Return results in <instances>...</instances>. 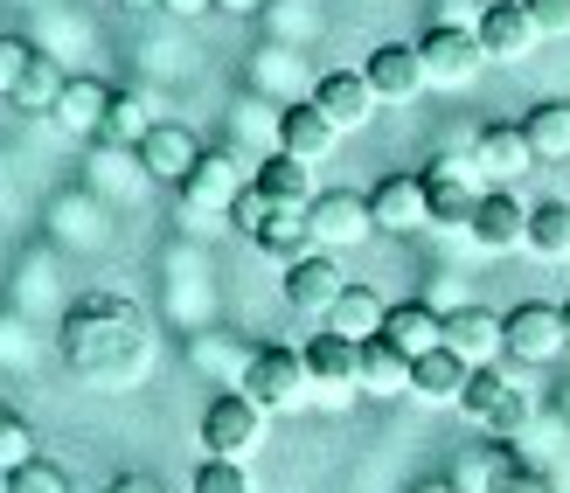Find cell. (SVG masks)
<instances>
[{"label": "cell", "instance_id": "44dd1931", "mask_svg": "<svg viewBox=\"0 0 570 493\" xmlns=\"http://www.w3.org/2000/svg\"><path fill=\"white\" fill-rule=\"evenodd\" d=\"M105 111H111V83H98V77H70L49 119L63 126L70 139H105Z\"/></svg>", "mask_w": 570, "mask_h": 493}, {"label": "cell", "instance_id": "d4e9b609", "mask_svg": "<svg viewBox=\"0 0 570 493\" xmlns=\"http://www.w3.org/2000/svg\"><path fill=\"white\" fill-rule=\"evenodd\" d=\"M383 321H390V306L368 293V285H348V293L327 306V334H341V341H376Z\"/></svg>", "mask_w": 570, "mask_h": 493}, {"label": "cell", "instance_id": "7402d4cb", "mask_svg": "<svg viewBox=\"0 0 570 493\" xmlns=\"http://www.w3.org/2000/svg\"><path fill=\"white\" fill-rule=\"evenodd\" d=\"M466 375H473V368L452 355V347H432V355L411 362V396H417V403H439V411H460Z\"/></svg>", "mask_w": 570, "mask_h": 493}, {"label": "cell", "instance_id": "ab89813d", "mask_svg": "<svg viewBox=\"0 0 570 493\" xmlns=\"http://www.w3.org/2000/svg\"><path fill=\"white\" fill-rule=\"evenodd\" d=\"M272 0H216V14H265Z\"/></svg>", "mask_w": 570, "mask_h": 493}, {"label": "cell", "instance_id": "b9f144b4", "mask_svg": "<svg viewBox=\"0 0 570 493\" xmlns=\"http://www.w3.org/2000/svg\"><path fill=\"white\" fill-rule=\"evenodd\" d=\"M105 493H160V486H154V480H111Z\"/></svg>", "mask_w": 570, "mask_h": 493}, {"label": "cell", "instance_id": "7c38bea8", "mask_svg": "<svg viewBox=\"0 0 570 493\" xmlns=\"http://www.w3.org/2000/svg\"><path fill=\"white\" fill-rule=\"evenodd\" d=\"M306 375H313V390H321L327 403H348L362 390V341H341V334H313L306 341Z\"/></svg>", "mask_w": 570, "mask_h": 493}, {"label": "cell", "instance_id": "83f0119b", "mask_svg": "<svg viewBox=\"0 0 570 493\" xmlns=\"http://www.w3.org/2000/svg\"><path fill=\"white\" fill-rule=\"evenodd\" d=\"M63 83H70V77H63V63L36 49V56H28V70H21V83H14V98H8V105H14V111H56V98H63Z\"/></svg>", "mask_w": 570, "mask_h": 493}, {"label": "cell", "instance_id": "d6a6232c", "mask_svg": "<svg viewBox=\"0 0 570 493\" xmlns=\"http://www.w3.org/2000/svg\"><path fill=\"white\" fill-rule=\"evenodd\" d=\"M28 459H42L36 452V431H28L21 417H8V424H0V480H14Z\"/></svg>", "mask_w": 570, "mask_h": 493}, {"label": "cell", "instance_id": "9a60e30c", "mask_svg": "<svg viewBox=\"0 0 570 493\" xmlns=\"http://www.w3.org/2000/svg\"><path fill=\"white\" fill-rule=\"evenodd\" d=\"M445 347H452L466 368H494V362L508 355L501 313H488V306H452V313H445Z\"/></svg>", "mask_w": 570, "mask_h": 493}, {"label": "cell", "instance_id": "ac0fdd59", "mask_svg": "<svg viewBox=\"0 0 570 493\" xmlns=\"http://www.w3.org/2000/svg\"><path fill=\"white\" fill-rule=\"evenodd\" d=\"M272 132H278V154H293V160H306V167H321V160L334 154V139H341L334 119H327L313 98H306V105H285Z\"/></svg>", "mask_w": 570, "mask_h": 493}, {"label": "cell", "instance_id": "ee69618b", "mask_svg": "<svg viewBox=\"0 0 570 493\" xmlns=\"http://www.w3.org/2000/svg\"><path fill=\"white\" fill-rule=\"evenodd\" d=\"M563 334H570V306H563Z\"/></svg>", "mask_w": 570, "mask_h": 493}, {"label": "cell", "instance_id": "d6986e66", "mask_svg": "<svg viewBox=\"0 0 570 493\" xmlns=\"http://www.w3.org/2000/svg\"><path fill=\"white\" fill-rule=\"evenodd\" d=\"M132 154H139V174H147V181H175V188L188 181V167L203 160V147H195L188 126H154Z\"/></svg>", "mask_w": 570, "mask_h": 493}, {"label": "cell", "instance_id": "9c48e42d", "mask_svg": "<svg viewBox=\"0 0 570 493\" xmlns=\"http://www.w3.org/2000/svg\"><path fill=\"white\" fill-rule=\"evenodd\" d=\"M306 223H313V250H355V244H368V229H376V216H368V195H355V188L313 195Z\"/></svg>", "mask_w": 570, "mask_h": 493}, {"label": "cell", "instance_id": "5b68a950", "mask_svg": "<svg viewBox=\"0 0 570 493\" xmlns=\"http://www.w3.org/2000/svg\"><path fill=\"white\" fill-rule=\"evenodd\" d=\"M501 341H508V362L522 368H550L570 334H563V306H543V299H522L515 313H501Z\"/></svg>", "mask_w": 570, "mask_h": 493}, {"label": "cell", "instance_id": "ffe728a7", "mask_svg": "<svg viewBox=\"0 0 570 493\" xmlns=\"http://www.w3.org/2000/svg\"><path fill=\"white\" fill-rule=\"evenodd\" d=\"M473 160H480V174H488L494 188H515L522 174L535 167V154H529L522 126H480V139H473Z\"/></svg>", "mask_w": 570, "mask_h": 493}, {"label": "cell", "instance_id": "8d00e7d4", "mask_svg": "<svg viewBox=\"0 0 570 493\" xmlns=\"http://www.w3.org/2000/svg\"><path fill=\"white\" fill-rule=\"evenodd\" d=\"M535 36H570V0H522Z\"/></svg>", "mask_w": 570, "mask_h": 493}, {"label": "cell", "instance_id": "60d3db41", "mask_svg": "<svg viewBox=\"0 0 570 493\" xmlns=\"http://www.w3.org/2000/svg\"><path fill=\"white\" fill-rule=\"evenodd\" d=\"M111 8H119V14H160L167 0H111Z\"/></svg>", "mask_w": 570, "mask_h": 493}, {"label": "cell", "instance_id": "2e32d148", "mask_svg": "<svg viewBox=\"0 0 570 493\" xmlns=\"http://www.w3.org/2000/svg\"><path fill=\"white\" fill-rule=\"evenodd\" d=\"M368 91H376L383 105H411L424 91V63H417V42H383V49H368Z\"/></svg>", "mask_w": 570, "mask_h": 493}, {"label": "cell", "instance_id": "e0dca14e", "mask_svg": "<svg viewBox=\"0 0 570 493\" xmlns=\"http://www.w3.org/2000/svg\"><path fill=\"white\" fill-rule=\"evenodd\" d=\"M313 105H321L327 111V119H334V132H355V126H368V119H376V91H368V77L362 70H327L321 83H313Z\"/></svg>", "mask_w": 570, "mask_h": 493}, {"label": "cell", "instance_id": "52a82bcc", "mask_svg": "<svg viewBox=\"0 0 570 493\" xmlns=\"http://www.w3.org/2000/svg\"><path fill=\"white\" fill-rule=\"evenodd\" d=\"M203 445H209V459H250L265 445V411L244 390H223L203 411Z\"/></svg>", "mask_w": 570, "mask_h": 493}, {"label": "cell", "instance_id": "8fae6325", "mask_svg": "<svg viewBox=\"0 0 570 493\" xmlns=\"http://www.w3.org/2000/svg\"><path fill=\"white\" fill-rule=\"evenodd\" d=\"M278 293H285V306H293V313H321V321H327V306L348 293V278H341L334 250H306V257H293V265H285Z\"/></svg>", "mask_w": 570, "mask_h": 493}, {"label": "cell", "instance_id": "836d02e7", "mask_svg": "<svg viewBox=\"0 0 570 493\" xmlns=\"http://www.w3.org/2000/svg\"><path fill=\"white\" fill-rule=\"evenodd\" d=\"M8 493H70V473L49 466V459H28V466L8 480Z\"/></svg>", "mask_w": 570, "mask_h": 493}, {"label": "cell", "instance_id": "484cf974", "mask_svg": "<svg viewBox=\"0 0 570 493\" xmlns=\"http://www.w3.org/2000/svg\"><path fill=\"white\" fill-rule=\"evenodd\" d=\"M362 396H376V403L411 396V362L396 355L383 334H376V341H362Z\"/></svg>", "mask_w": 570, "mask_h": 493}, {"label": "cell", "instance_id": "8992f818", "mask_svg": "<svg viewBox=\"0 0 570 493\" xmlns=\"http://www.w3.org/2000/svg\"><path fill=\"white\" fill-rule=\"evenodd\" d=\"M244 188H250V174H244L237 154H203V160L188 167V181H181V216H188V223L230 216Z\"/></svg>", "mask_w": 570, "mask_h": 493}, {"label": "cell", "instance_id": "7bdbcfd3", "mask_svg": "<svg viewBox=\"0 0 570 493\" xmlns=\"http://www.w3.org/2000/svg\"><path fill=\"white\" fill-rule=\"evenodd\" d=\"M417 493H460V486H452V480H424Z\"/></svg>", "mask_w": 570, "mask_h": 493}, {"label": "cell", "instance_id": "f1b7e54d", "mask_svg": "<svg viewBox=\"0 0 570 493\" xmlns=\"http://www.w3.org/2000/svg\"><path fill=\"white\" fill-rule=\"evenodd\" d=\"M522 466V459L515 452H508V438L501 445H480L473 459H460V473H452V486H460V493H494L508 473H515Z\"/></svg>", "mask_w": 570, "mask_h": 493}, {"label": "cell", "instance_id": "f546056e", "mask_svg": "<svg viewBox=\"0 0 570 493\" xmlns=\"http://www.w3.org/2000/svg\"><path fill=\"white\" fill-rule=\"evenodd\" d=\"M529 250L535 257H570V201H535L529 209Z\"/></svg>", "mask_w": 570, "mask_h": 493}, {"label": "cell", "instance_id": "1f68e13d", "mask_svg": "<svg viewBox=\"0 0 570 493\" xmlns=\"http://www.w3.org/2000/svg\"><path fill=\"white\" fill-rule=\"evenodd\" d=\"M188 493H258V486H250V466H244V459H203V466H195V480H188Z\"/></svg>", "mask_w": 570, "mask_h": 493}, {"label": "cell", "instance_id": "6da1fadb", "mask_svg": "<svg viewBox=\"0 0 570 493\" xmlns=\"http://www.w3.org/2000/svg\"><path fill=\"white\" fill-rule=\"evenodd\" d=\"M63 362L98 390H132L154 362V327L147 313L119 293H91L63 313Z\"/></svg>", "mask_w": 570, "mask_h": 493}, {"label": "cell", "instance_id": "ba28073f", "mask_svg": "<svg viewBox=\"0 0 570 493\" xmlns=\"http://www.w3.org/2000/svg\"><path fill=\"white\" fill-rule=\"evenodd\" d=\"M460 411H466L480 431H494V438H522V424H529V396L508 383L501 368H473V375H466Z\"/></svg>", "mask_w": 570, "mask_h": 493}, {"label": "cell", "instance_id": "277c9868", "mask_svg": "<svg viewBox=\"0 0 570 493\" xmlns=\"http://www.w3.org/2000/svg\"><path fill=\"white\" fill-rule=\"evenodd\" d=\"M417 63H424V83H439V91H466V83L480 77V63H488V49H480V36L466 21H439L417 36Z\"/></svg>", "mask_w": 570, "mask_h": 493}, {"label": "cell", "instance_id": "3957f363", "mask_svg": "<svg viewBox=\"0 0 570 493\" xmlns=\"http://www.w3.org/2000/svg\"><path fill=\"white\" fill-rule=\"evenodd\" d=\"M480 195H488V174H480L473 154H445L424 167V209H432V229H466Z\"/></svg>", "mask_w": 570, "mask_h": 493}, {"label": "cell", "instance_id": "cb8c5ba5", "mask_svg": "<svg viewBox=\"0 0 570 493\" xmlns=\"http://www.w3.org/2000/svg\"><path fill=\"white\" fill-rule=\"evenodd\" d=\"M522 139L535 160H570V98H543L522 111Z\"/></svg>", "mask_w": 570, "mask_h": 493}, {"label": "cell", "instance_id": "4dcf8cb0", "mask_svg": "<svg viewBox=\"0 0 570 493\" xmlns=\"http://www.w3.org/2000/svg\"><path fill=\"white\" fill-rule=\"evenodd\" d=\"M160 119H147V98L139 91H111V111H105V139L111 147H139Z\"/></svg>", "mask_w": 570, "mask_h": 493}, {"label": "cell", "instance_id": "f6af8a7d", "mask_svg": "<svg viewBox=\"0 0 570 493\" xmlns=\"http://www.w3.org/2000/svg\"><path fill=\"white\" fill-rule=\"evenodd\" d=\"M0 424H8V411H0Z\"/></svg>", "mask_w": 570, "mask_h": 493}, {"label": "cell", "instance_id": "bcb514c9", "mask_svg": "<svg viewBox=\"0 0 570 493\" xmlns=\"http://www.w3.org/2000/svg\"><path fill=\"white\" fill-rule=\"evenodd\" d=\"M0 493H8V480H0Z\"/></svg>", "mask_w": 570, "mask_h": 493}, {"label": "cell", "instance_id": "7a4b0ae2", "mask_svg": "<svg viewBox=\"0 0 570 493\" xmlns=\"http://www.w3.org/2000/svg\"><path fill=\"white\" fill-rule=\"evenodd\" d=\"M237 390L258 403V411H299V403L313 396V375H306V355L299 347H250L244 355V375H237Z\"/></svg>", "mask_w": 570, "mask_h": 493}, {"label": "cell", "instance_id": "74e56055", "mask_svg": "<svg viewBox=\"0 0 570 493\" xmlns=\"http://www.w3.org/2000/svg\"><path fill=\"white\" fill-rule=\"evenodd\" d=\"M494 493H563V486H557L550 473H535V466H515V473H508Z\"/></svg>", "mask_w": 570, "mask_h": 493}, {"label": "cell", "instance_id": "4fadbf2b", "mask_svg": "<svg viewBox=\"0 0 570 493\" xmlns=\"http://www.w3.org/2000/svg\"><path fill=\"white\" fill-rule=\"evenodd\" d=\"M473 36L488 49V63H522V56H535V42H543L522 0H488L480 21H473Z\"/></svg>", "mask_w": 570, "mask_h": 493}, {"label": "cell", "instance_id": "5bb4252c", "mask_svg": "<svg viewBox=\"0 0 570 493\" xmlns=\"http://www.w3.org/2000/svg\"><path fill=\"white\" fill-rule=\"evenodd\" d=\"M368 216H376L383 237H417V229H432V209H424V174H383L376 195H368Z\"/></svg>", "mask_w": 570, "mask_h": 493}, {"label": "cell", "instance_id": "30bf717a", "mask_svg": "<svg viewBox=\"0 0 570 493\" xmlns=\"http://www.w3.org/2000/svg\"><path fill=\"white\" fill-rule=\"evenodd\" d=\"M466 237L488 257L529 250V201L515 188H488V195H480V209H473V223H466Z\"/></svg>", "mask_w": 570, "mask_h": 493}, {"label": "cell", "instance_id": "4316f807", "mask_svg": "<svg viewBox=\"0 0 570 493\" xmlns=\"http://www.w3.org/2000/svg\"><path fill=\"white\" fill-rule=\"evenodd\" d=\"M250 181H258L272 201H285V209H313V195H321V188H313V167L293 160V154H272L258 174H250Z\"/></svg>", "mask_w": 570, "mask_h": 493}, {"label": "cell", "instance_id": "f35d334b", "mask_svg": "<svg viewBox=\"0 0 570 493\" xmlns=\"http://www.w3.org/2000/svg\"><path fill=\"white\" fill-rule=\"evenodd\" d=\"M209 8H216V0H167L160 14H181V21H195V14H209Z\"/></svg>", "mask_w": 570, "mask_h": 493}, {"label": "cell", "instance_id": "603a6c76", "mask_svg": "<svg viewBox=\"0 0 570 493\" xmlns=\"http://www.w3.org/2000/svg\"><path fill=\"white\" fill-rule=\"evenodd\" d=\"M383 341H390L404 362H417V355H432V347H445V313H432L424 299H404V306H390Z\"/></svg>", "mask_w": 570, "mask_h": 493}, {"label": "cell", "instance_id": "d590c367", "mask_svg": "<svg viewBox=\"0 0 570 493\" xmlns=\"http://www.w3.org/2000/svg\"><path fill=\"white\" fill-rule=\"evenodd\" d=\"M28 56H36V42L0 36V98H14V83H21V70H28Z\"/></svg>", "mask_w": 570, "mask_h": 493}, {"label": "cell", "instance_id": "e575fe53", "mask_svg": "<svg viewBox=\"0 0 570 493\" xmlns=\"http://www.w3.org/2000/svg\"><path fill=\"white\" fill-rule=\"evenodd\" d=\"M272 216H278V201H272V195H265V188H258V181H250V188H244V195H237V209H230V223H237V229H244V237H258V229H265V223H272Z\"/></svg>", "mask_w": 570, "mask_h": 493}]
</instances>
